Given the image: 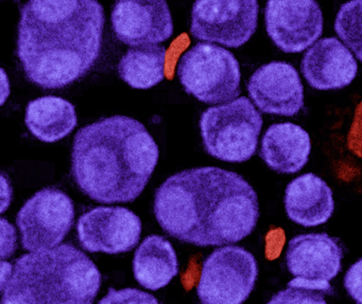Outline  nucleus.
I'll return each mask as SVG.
<instances>
[{"label":"nucleus","mask_w":362,"mask_h":304,"mask_svg":"<svg viewBox=\"0 0 362 304\" xmlns=\"http://www.w3.org/2000/svg\"><path fill=\"white\" fill-rule=\"evenodd\" d=\"M262 115L245 97L211 107L201 116L203 145L209 155L228 162H245L255 154Z\"/></svg>","instance_id":"39448f33"},{"label":"nucleus","mask_w":362,"mask_h":304,"mask_svg":"<svg viewBox=\"0 0 362 304\" xmlns=\"http://www.w3.org/2000/svg\"><path fill=\"white\" fill-rule=\"evenodd\" d=\"M99 303H158L153 296L133 288H124L116 291L109 289V293Z\"/></svg>","instance_id":"5701e85b"},{"label":"nucleus","mask_w":362,"mask_h":304,"mask_svg":"<svg viewBox=\"0 0 362 304\" xmlns=\"http://www.w3.org/2000/svg\"><path fill=\"white\" fill-rule=\"evenodd\" d=\"M25 123L35 138L52 143L69 136L77 126L78 118L69 101L47 96L29 102Z\"/></svg>","instance_id":"6ab92c4d"},{"label":"nucleus","mask_w":362,"mask_h":304,"mask_svg":"<svg viewBox=\"0 0 362 304\" xmlns=\"http://www.w3.org/2000/svg\"><path fill=\"white\" fill-rule=\"evenodd\" d=\"M137 282L151 291H158L179 274V261L173 245L158 234L147 236L137 248L133 260Z\"/></svg>","instance_id":"a211bd4d"},{"label":"nucleus","mask_w":362,"mask_h":304,"mask_svg":"<svg viewBox=\"0 0 362 304\" xmlns=\"http://www.w3.org/2000/svg\"><path fill=\"white\" fill-rule=\"evenodd\" d=\"M347 147L354 155L362 158V101L356 107L355 117L347 135Z\"/></svg>","instance_id":"393cba45"},{"label":"nucleus","mask_w":362,"mask_h":304,"mask_svg":"<svg viewBox=\"0 0 362 304\" xmlns=\"http://www.w3.org/2000/svg\"><path fill=\"white\" fill-rule=\"evenodd\" d=\"M264 20L269 37L286 54H298L323 32V14L315 0H268Z\"/></svg>","instance_id":"9d476101"},{"label":"nucleus","mask_w":362,"mask_h":304,"mask_svg":"<svg viewBox=\"0 0 362 304\" xmlns=\"http://www.w3.org/2000/svg\"><path fill=\"white\" fill-rule=\"evenodd\" d=\"M327 281L298 278L288 283L287 289L279 291L269 303H326L325 296L332 295Z\"/></svg>","instance_id":"4be33fe9"},{"label":"nucleus","mask_w":362,"mask_h":304,"mask_svg":"<svg viewBox=\"0 0 362 304\" xmlns=\"http://www.w3.org/2000/svg\"><path fill=\"white\" fill-rule=\"evenodd\" d=\"M96 264L71 244L31 251L16 260L1 287L4 304H90L98 295Z\"/></svg>","instance_id":"20e7f679"},{"label":"nucleus","mask_w":362,"mask_h":304,"mask_svg":"<svg viewBox=\"0 0 362 304\" xmlns=\"http://www.w3.org/2000/svg\"><path fill=\"white\" fill-rule=\"evenodd\" d=\"M342 257L338 241L328 234H300L288 244L286 263L293 276L329 282L340 272Z\"/></svg>","instance_id":"4468645a"},{"label":"nucleus","mask_w":362,"mask_h":304,"mask_svg":"<svg viewBox=\"0 0 362 304\" xmlns=\"http://www.w3.org/2000/svg\"><path fill=\"white\" fill-rule=\"evenodd\" d=\"M166 54V48L156 44L128 50L118 64L120 78L136 90L158 85L165 78Z\"/></svg>","instance_id":"aec40b11"},{"label":"nucleus","mask_w":362,"mask_h":304,"mask_svg":"<svg viewBox=\"0 0 362 304\" xmlns=\"http://www.w3.org/2000/svg\"><path fill=\"white\" fill-rule=\"evenodd\" d=\"M105 22L97 0H28L18 31L27 78L44 90H60L88 75L100 56Z\"/></svg>","instance_id":"f03ea898"},{"label":"nucleus","mask_w":362,"mask_h":304,"mask_svg":"<svg viewBox=\"0 0 362 304\" xmlns=\"http://www.w3.org/2000/svg\"><path fill=\"white\" fill-rule=\"evenodd\" d=\"M112 25L116 37L133 47L162 43L173 35L166 0H116Z\"/></svg>","instance_id":"f8f14e48"},{"label":"nucleus","mask_w":362,"mask_h":304,"mask_svg":"<svg viewBox=\"0 0 362 304\" xmlns=\"http://www.w3.org/2000/svg\"><path fill=\"white\" fill-rule=\"evenodd\" d=\"M177 73L185 92L206 104L228 102L240 94L238 61L213 44L199 43L187 50Z\"/></svg>","instance_id":"423d86ee"},{"label":"nucleus","mask_w":362,"mask_h":304,"mask_svg":"<svg viewBox=\"0 0 362 304\" xmlns=\"http://www.w3.org/2000/svg\"><path fill=\"white\" fill-rule=\"evenodd\" d=\"M285 208L289 219L298 225H322L334 210L332 189L313 173L296 177L286 189Z\"/></svg>","instance_id":"dca6fc26"},{"label":"nucleus","mask_w":362,"mask_h":304,"mask_svg":"<svg viewBox=\"0 0 362 304\" xmlns=\"http://www.w3.org/2000/svg\"><path fill=\"white\" fill-rule=\"evenodd\" d=\"M257 0H196L190 33L228 48L245 45L257 27Z\"/></svg>","instance_id":"1a4fd4ad"},{"label":"nucleus","mask_w":362,"mask_h":304,"mask_svg":"<svg viewBox=\"0 0 362 304\" xmlns=\"http://www.w3.org/2000/svg\"><path fill=\"white\" fill-rule=\"evenodd\" d=\"M334 30L345 46L362 62V0H349L341 6Z\"/></svg>","instance_id":"412c9836"},{"label":"nucleus","mask_w":362,"mask_h":304,"mask_svg":"<svg viewBox=\"0 0 362 304\" xmlns=\"http://www.w3.org/2000/svg\"><path fill=\"white\" fill-rule=\"evenodd\" d=\"M255 257L243 247L216 249L203 263L197 293L205 304H241L255 286Z\"/></svg>","instance_id":"0eeeda50"},{"label":"nucleus","mask_w":362,"mask_h":304,"mask_svg":"<svg viewBox=\"0 0 362 304\" xmlns=\"http://www.w3.org/2000/svg\"><path fill=\"white\" fill-rule=\"evenodd\" d=\"M75 219L73 200L56 188H45L27 200L16 217L27 251L58 246L71 231Z\"/></svg>","instance_id":"6e6552de"},{"label":"nucleus","mask_w":362,"mask_h":304,"mask_svg":"<svg viewBox=\"0 0 362 304\" xmlns=\"http://www.w3.org/2000/svg\"><path fill=\"white\" fill-rule=\"evenodd\" d=\"M250 97L264 114L292 117L304 107V90L292 65L271 62L259 67L247 84Z\"/></svg>","instance_id":"ddd939ff"},{"label":"nucleus","mask_w":362,"mask_h":304,"mask_svg":"<svg viewBox=\"0 0 362 304\" xmlns=\"http://www.w3.org/2000/svg\"><path fill=\"white\" fill-rule=\"evenodd\" d=\"M81 246L90 253H128L141 240V219L124 207H97L78 221Z\"/></svg>","instance_id":"9b49d317"},{"label":"nucleus","mask_w":362,"mask_h":304,"mask_svg":"<svg viewBox=\"0 0 362 304\" xmlns=\"http://www.w3.org/2000/svg\"><path fill=\"white\" fill-rule=\"evenodd\" d=\"M302 73L311 87L319 90L346 87L357 75L351 52L334 37L317 41L303 58Z\"/></svg>","instance_id":"2eb2a0df"},{"label":"nucleus","mask_w":362,"mask_h":304,"mask_svg":"<svg viewBox=\"0 0 362 304\" xmlns=\"http://www.w3.org/2000/svg\"><path fill=\"white\" fill-rule=\"evenodd\" d=\"M347 293L357 303L362 304V259L347 270L344 278Z\"/></svg>","instance_id":"b1692460"},{"label":"nucleus","mask_w":362,"mask_h":304,"mask_svg":"<svg viewBox=\"0 0 362 304\" xmlns=\"http://www.w3.org/2000/svg\"><path fill=\"white\" fill-rule=\"evenodd\" d=\"M310 150L306 130L293 123H277L267 130L259 156L271 170L293 174L304 168Z\"/></svg>","instance_id":"f3484780"},{"label":"nucleus","mask_w":362,"mask_h":304,"mask_svg":"<svg viewBox=\"0 0 362 304\" xmlns=\"http://www.w3.org/2000/svg\"><path fill=\"white\" fill-rule=\"evenodd\" d=\"M154 214L165 232L199 247L234 244L255 229L257 194L240 175L215 166L184 170L158 188Z\"/></svg>","instance_id":"f257e3e1"},{"label":"nucleus","mask_w":362,"mask_h":304,"mask_svg":"<svg viewBox=\"0 0 362 304\" xmlns=\"http://www.w3.org/2000/svg\"><path fill=\"white\" fill-rule=\"evenodd\" d=\"M158 156V145L143 123L113 116L78 130L71 174L79 189L96 202H130L147 187Z\"/></svg>","instance_id":"7ed1b4c3"}]
</instances>
